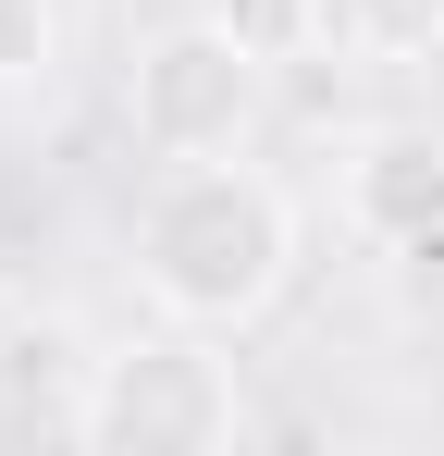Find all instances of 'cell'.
Segmentation results:
<instances>
[{
    "label": "cell",
    "mask_w": 444,
    "mask_h": 456,
    "mask_svg": "<svg viewBox=\"0 0 444 456\" xmlns=\"http://www.w3.org/2000/svg\"><path fill=\"white\" fill-rule=\"evenodd\" d=\"M74 432L86 444H234L247 432V395H234V358H210V333H136L111 358H86V395H74Z\"/></svg>",
    "instance_id": "obj_2"
},
{
    "label": "cell",
    "mask_w": 444,
    "mask_h": 456,
    "mask_svg": "<svg viewBox=\"0 0 444 456\" xmlns=\"http://www.w3.org/2000/svg\"><path fill=\"white\" fill-rule=\"evenodd\" d=\"M346 223L370 247H432L444 234V136L432 124H382L346 160Z\"/></svg>",
    "instance_id": "obj_4"
},
{
    "label": "cell",
    "mask_w": 444,
    "mask_h": 456,
    "mask_svg": "<svg viewBox=\"0 0 444 456\" xmlns=\"http://www.w3.org/2000/svg\"><path fill=\"white\" fill-rule=\"evenodd\" d=\"M222 25H234L259 62H296V50L321 37V0H222Z\"/></svg>",
    "instance_id": "obj_5"
},
{
    "label": "cell",
    "mask_w": 444,
    "mask_h": 456,
    "mask_svg": "<svg viewBox=\"0 0 444 456\" xmlns=\"http://www.w3.org/2000/svg\"><path fill=\"white\" fill-rule=\"evenodd\" d=\"M296 272V210L272 173L247 160H173L136 210V284L160 297V321L185 333H247Z\"/></svg>",
    "instance_id": "obj_1"
},
{
    "label": "cell",
    "mask_w": 444,
    "mask_h": 456,
    "mask_svg": "<svg viewBox=\"0 0 444 456\" xmlns=\"http://www.w3.org/2000/svg\"><path fill=\"white\" fill-rule=\"evenodd\" d=\"M50 50H62V12L50 0H0V86L50 75Z\"/></svg>",
    "instance_id": "obj_6"
},
{
    "label": "cell",
    "mask_w": 444,
    "mask_h": 456,
    "mask_svg": "<svg viewBox=\"0 0 444 456\" xmlns=\"http://www.w3.org/2000/svg\"><path fill=\"white\" fill-rule=\"evenodd\" d=\"M259 86H272V62L210 12V25H173V37L136 50V75H124V124H136V149H160V160H222V149H247Z\"/></svg>",
    "instance_id": "obj_3"
}]
</instances>
